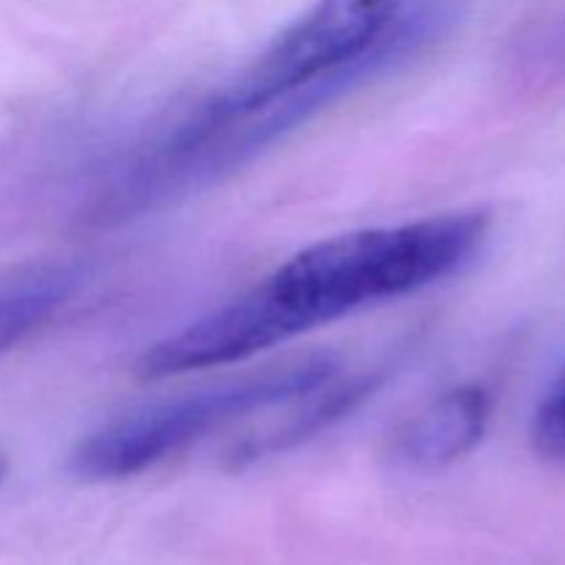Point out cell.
Wrapping results in <instances>:
<instances>
[{
    "label": "cell",
    "mask_w": 565,
    "mask_h": 565,
    "mask_svg": "<svg viewBox=\"0 0 565 565\" xmlns=\"http://www.w3.org/2000/svg\"><path fill=\"white\" fill-rule=\"evenodd\" d=\"M486 210L345 232L301 248L252 287L281 342L456 274L489 235Z\"/></svg>",
    "instance_id": "1"
},
{
    "label": "cell",
    "mask_w": 565,
    "mask_h": 565,
    "mask_svg": "<svg viewBox=\"0 0 565 565\" xmlns=\"http://www.w3.org/2000/svg\"><path fill=\"white\" fill-rule=\"evenodd\" d=\"M406 6L408 0H318L252 64L171 127L138 166L171 163L213 132L359 64L390 36Z\"/></svg>",
    "instance_id": "2"
},
{
    "label": "cell",
    "mask_w": 565,
    "mask_h": 565,
    "mask_svg": "<svg viewBox=\"0 0 565 565\" xmlns=\"http://www.w3.org/2000/svg\"><path fill=\"white\" fill-rule=\"evenodd\" d=\"M337 367L340 362L331 353H309L210 390L125 414L83 436L72 450L70 469L75 478L88 483L136 478L191 450L213 430L265 408L287 406L315 386L334 379Z\"/></svg>",
    "instance_id": "3"
},
{
    "label": "cell",
    "mask_w": 565,
    "mask_h": 565,
    "mask_svg": "<svg viewBox=\"0 0 565 565\" xmlns=\"http://www.w3.org/2000/svg\"><path fill=\"white\" fill-rule=\"evenodd\" d=\"M491 401L480 386H458L408 419L392 436V461L412 472H439L483 441Z\"/></svg>",
    "instance_id": "4"
},
{
    "label": "cell",
    "mask_w": 565,
    "mask_h": 565,
    "mask_svg": "<svg viewBox=\"0 0 565 565\" xmlns=\"http://www.w3.org/2000/svg\"><path fill=\"white\" fill-rule=\"evenodd\" d=\"M384 375L381 373H364L353 375V379L337 381L329 379L326 384L315 386L307 395L290 401V412L270 428L259 430V434L246 436L241 445L230 447L226 461L230 467L241 469L246 463H257L268 456H279V452L292 450V447L303 445L312 436L323 434L331 425L340 423L351 412H356L370 395L381 386Z\"/></svg>",
    "instance_id": "5"
},
{
    "label": "cell",
    "mask_w": 565,
    "mask_h": 565,
    "mask_svg": "<svg viewBox=\"0 0 565 565\" xmlns=\"http://www.w3.org/2000/svg\"><path fill=\"white\" fill-rule=\"evenodd\" d=\"M83 270L72 263H33L0 274V356L47 329L77 296Z\"/></svg>",
    "instance_id": "6"
},
{
    "label": "cell",
    "mask_w": 565,
    "mask_h": 565,
    "mask_svg": "<svg viewBox=\"0 0 565 565\" xmlns=\"http://www.w3.org/2000/svg\"><path fill=\"white\" fill-rule=\"evenodd\" d=\"M533 447L541 458H565V367L535 412Z\"/></svg>",
    "instance_id": "7"
},
{
    "label": "cell",
    "mask_w": 565,
    "mask_h": 565,
    "mask_svg": "<svg viewBox=\"0 0 565 565\" xmlns=\"http://www.w3.org/2000/svg\"><path fill=\"white\" fill-rule=\"evenodd\" d=\"M6 472H9V458H6L3 452H0V483H3Z\"/></svg>",
    "instance_id": "8"
}]
</instances>
